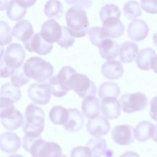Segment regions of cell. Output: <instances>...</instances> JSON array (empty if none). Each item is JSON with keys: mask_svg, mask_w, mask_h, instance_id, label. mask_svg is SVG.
<instances>
[{"mask_svg": "<svg viewBox=\"0 0 157 157\" xmlns=\"http://www.w3.org/2000/svg\"><path fill=\"white\" fill-rule=\"evenodd\" d=\"M23 147L29 152L33 157H61V147L53 142H46L40 137H29L25 136L23 138Z\"/></svg>", "mask_w": 157, "mask_h": 157, "instance_id": "obj_1", "label": "cell"}, {"mask_svg": "<svg viewBox=\"0 0 157 157\" xmlns=\"http://www.w3.org/2000/svg\"><path fill=\"white\" fill-rule=\"evenodd\" d=\"M65 18L68 31L73 37H82L86 35L90 23L83 8L79 7L69 8Z\"/></svg>", "mask_w": 157, "mask_h": 157, "instance_id": "obj_2", "label": "cell"}, {"mask_svg": "<svg viewBox=\"0 0 157 157\" xmlns=\"http://www.w3.org/2000/svg\"><path fill=\"white\" fill-rule=\"evenodd\" d=\"M24 74L39 83H43L52 77L54 68L50 63L38 56L28 59L23 67Z\"/></svg>", "mask_w": 157, "mask_h": 157, "instance_id": "obj_3", "label": "cell"}, {"mask_svg": "<svg viewBox=\"0 0 157 157\" xmlns=\"http://www.w3.org/2000/svg\"><path fill=\"white\" fill-rule=\"evenodd\" d=\"M45 115L43 110L33 104H29L25 110V122L22 129L29 137H40L44 129Z\"/></svg>", "mask_w": 157, "mask_h": 157, "instance_id": "obj_4", "label": "cell"}, {"mask_svg": "<svg viewBox=\"0 0 157 157\" xmlns=\"http://www.w3.org/2000/svg\"><path fill=\"white\" fill-rule=\"evenodd\" d=\"M67 89L73 90L82 98L94 96L96 93V86L94 82L83 74L75 72L70 78Z\"/></svg>", "mask_w": 157, "mask_h": 157, "instance_id": "obj_5", "label": "cell"}, {"mask_svg": "<svg viewBox=\"0 0 157 157\" xmlns=\"http://www.w3.org/2000/svg\"><path fill=\"white\" fill-rule=\"evenodd\" d=\"M120 104L124 112L131 113L145 109L148 105V99L140 92L125 94L121 96Z\"/></svg>", "mask_w": 157, "mask_h": 157, "instance_id": "obj_6", "label": "cell"}, {"mask_svg": "<svg viewBox=\"0 0 157 157\" xmlns=\"http://www.w3.org/2000/svg\"><path fill=\"white\" fill-rule=\"evenodd\" d=\"M26 57L25 49L18 43H12L6 48L4 61L11 68H20Z\"/></svg>", "mask_w": 157, "mask_h": 157, "instance_id": "obj_7", "label": "cell"}, {"mask_svg": "<svg viewBox=\"0 0 157 157\" xmlns=\"http://www.w3.org/2000/svg\"><path fill=\"white\" fill-rule=\"evenodd\" d=\"M29 99L35 104L45 105L50 100L51 89L47 82L34 83L31 84L28 90Z\"/></svg>", "mask_w": 157, "mask_h": 157, "instance_id": "obj_8", "label": "cell"}, {"mask_svg": "<svg viewBox=\"0 0 157 157\" xmlns=\"http://www.w3.org/2000/svg\"><path fill=\"white\" fill-rule=\"evenodd\" d=\"M40 34L46 42L53 44L54 42H58L60 39L62 28L56 20L50 19L42 24Z\"/></svg>", "mask_w": 157, "mask_h": 157, "instance_id": "obj_9", "label": "cell"}, {"mask_svg": "<svg viewBox=\"0 0 157 157\" xmlns=\"http://www.w3.org/2000/svg\"><path fill=\"white\" fill-rule=\"evenodd\" d=\"M25 48L29 52H35L40 55H48L53 48V44L46 42L40 33L33 34L32 37L24 42Z\"/></svg>", "mask_w": 157, "mask_h": 157, "instance_id": "obj_10", "label": "cell"}, {"mask_svg": "<svg viewBox=\"0 0 157 157\" xmlns=\"http://www.w3.org/2000/svg\"><path fill=\"white\" fill-rule=\"evenodd\" d=\"M113 140L120 145H128L134 141V128L129 124L115 126L111 132Z\"/></svg>", "mask_w": 157, "mask_h": 157, "instance_id": "obj_11", "label": "cell"}, {"mask_svg": "<svg viewBox=\"0 0 157 157\" xmlns=\"http://www.w3.org/2000/svg\"><path fill=\"white\" fill-rule=\"evenodd\" d=\"M124 31V26L120 18L110 17L102 21L101 33L106 39L119 37L123 34Z\"/></svg>", "mask_w": 157, "mask_h": 157, "instance_id": "obj_12", "label": "cell"}, {"mask_svg": "<svg viewBox=\"0 0 157 157\" xmlns=\"http://www.w3.org/2000/svg\"><path fill=\"white\" fill-rule=\"evenodd\" d=\"M36 1L12 0L7 9L8 17L12 21H18L23 18L26 12L27 8L32 6Z\"/></svg>", "mask_w": 157, "mask_h": 157, "instance_id": "obj_13", "label": "cell"}, {"mask_svg": "<svg viewBox=\"0 0 157 157\" xmlns=\"http://www.w3.org/2000/svg\"><path fill=\"white\" fill-rule=\"evenodd\" d=\"M110 129V125L109 121L101 115L88 120L86 123L87 131L96 138L106 135Z\"/></svg>", "mask_w": 157, "mask_h": 157, "instance_id": "obj_14", "label": "cell"}, {"mask_svg": "<svg viewBox=\"0 0 157 157\" xmlns=\"http://www.w3.org/2000/svg\"><path fill=\"white\" fill-rule=\"evenodd\" d=\"M149 28L147 23L141 19L132 20L128 26V34L133 41L143 40L147 36Z\"/></svg>", "mask_w": 157, "mask_h": 157, "instance_id": "obj_15", "label": "cell"}, {"mask_svg": "<svg viewBox=\"0 0 157 157\" xmlns=\"http://www.w3.org/2000/svg\"><path fill=\"white\" fill-rule=\"evenodd\" d=\"M21 146L20 137L12 132H4L0 135V149L7 153L17 151Z\"/></svg>", "mask_w": 157, "mask_h": 157, "instance_id": "obj_16", "label": "cell"}, {"mask_svg": "<svg viewBox=\"0 0 157 157\" xmlns=\"http://www.w3.org/2000/svg\"><path fill=\"white\" fill-rule=\"evenodd\" d=\"M101 110L105 118L117 119L120 115L121 105L120 101L115 98H104L102 99Z\"/></svg>", "mask_w": 157, "mask_h": 157, "instance_id": "obj_17", "label": "cell"}, {"mask_svg": "<svg viewBox=\"0 0 157 157\" xmlns=\"http://www.w3.org/2000/svg\"><path fill=\"white\" fill-rule=\"evenodd\" d=\"M12 34L18 40L25 42L30 39L34 34L33 25L27 20H20L13 26Z\"/></svg>", "mask_w": 157, "mask_h": 157, "instance_id": "obj_18", "label": "cell"}, {"mask_svg": "<svg viewBox=\"0 0 157 157\" xmlns=\"http://www.w3.org/2000/svg\"><path fill=\"white\" fill-rule=\"evenodd\" d=\"M124 72L122 64L117 60H110L104 63L101 67V73L107 79L117 80L120 78Z\"/></svg>", "mask_w": 157, "mask_h": 157, "instance_id": "obj_19", "label": "cell"}, {"mask_svg": "<svg viewBox=\"0 0 157 157\" xmlns=\"http://www.w3.org/2000/svg\"><path fill=\"white\" fill-rule=\"evenodd\" d=\"M69 117L66 123L63 125L64 129L69 132L78 131L83 126L84 118L80 112L75 109H68Z\"/></svg>", "mask_w": 157, "mask_h": 157, "instance_id": "obj_20", "label": "cell"}, {"mask_svg": "<svg viewBox=\"0 0 157 157\" xmlns=\"http://www.w3.org/2000/svg\"><path fill=\"white\" fill-rule=\"evenodd\" d=\"M82 113L86 118L93 119L98 117L100 112V102L96 97L88 96L82 103Z\"/></svg>", "mask_w": 157, "mask_h": 157, "instance_id": "obj_21", "label": "cell"}, {"mask_svg": "<svg viewBox=\"0 0 157 157\" xmlns=\"http://www.w3.org/2000/svg\"><path fill=\"white\" fill-rule=\"evenodd\" d=\"M139 51L138 45L132 42H123L119 48V56L123 63H131L136 59Z\"/></svg>", "mask_w": 157, "mask_h": 157, "instance_id": "obj_22", "label": "cell"}, {"mask_svg": "<svg viewBox=\"0 0 157 157\" xmlns=\"http://www.w3.org/2000/svg\"><path fill=\"white\" fill-rule=\"evenodd\" d=\"M155 125L148 121L139 122L134 129V136L139 142H145L152 137Z\"/></svg>", "mask_w": 157, "mask_h": 157, "instance_id": "obj_23", "label": "cell"}, {"mask_svg": "<svg viewBox=\"0 0 157 157\" xmlns=\"http://www.w3.org/2000/svg\"><path fill=\"white\" fill-rule=\"evenodd\" d=\"M99 52L101 56L108 61L118 56L119 46L114 40L105 39L99 47Z\"/></svg>", "mask_w": 157, "mask_h": 157, "instance_id": "obj_24", "label": "cell"}, {"mask_svg": "<svg viewBox=\"0 0 157 157\" xmlns=\"http://www.w3.org/2000/svg\"><path fill=\"white\" fill-rule=\"evenodd\" d=\"M1 123L7 130L13 131L24 124V118L19 110L15 109L10 115L1 119Z\"/></svg>", "mask_w": 157, "mask_h": 157, "instance_id": "obj_25", "label": "cell"}, {"mask_svg": "<svg viewBox=\"0 0 157 157\" xmlns=\"http://www.w3.org/2000/svg\"><path fill=\"white\" fill-rule=\"evenodd\" d=\"M155 55L156 52L151 48H145L141 50L136 59L137 67L141 70L148 71L150 69L151 60Z\"/></svg>", "mask_w": 157, "mask_h": 157, "instance_id": "obj_26", "label": "cell"}, {"mask_svg": "<svg viewBox=\"0 0 157 157\" xmlns=\"http://www.w3.org/2000/svg\"><path fill=\"white\" fill-rule=\"evenodd\" d=\"M68 117L67 109L61 105L53 107L49 112L50 120L55 124L64 125L67 121Z\"/></svg>", "mask_w": 157, "mask_h": 157, "instance_id": "obj_27", "label": "cell"}, {"mask_svg": "<svg viewBox=\"0 0 157 157\" xmlns=\"http://www.w3.org/2000/svg\"><path fill=\"white\" fill-rule=\"evenodd\" d=\"M44 12L48 18H59L64 13V7L60 1L51 0L45 3Z\"/></svg>", "mask_w": 157, "mask_h": 157, "instance_id": "obj_28", "label": "cell"}, {"mask_svg": "<svg viewBox=\"0 0 157 157\" xmlns=\"http://www.w3.org/2000/svg\"><path fill=\"white\" fill-rule=\"evenodd\" d=\"M86 147L91 151L92 157H101L106 150V141L102 138H91L86 144Z\"/></svg>", "mask_w": 157, "mask_h": 157, "instance_id": "obj_29", "label": "cell"}, {"mask_svg": "<svg viewBox=\"0 0 157 157\" xmlns=\"http://www.w3.org/2000/svg\"><path fill=\"white\" fill-rule=\"evenodd\" d=\"M120 93V89L119 86L116 83L111 82L102 83L98 90V95L102 99L107 97L117 98Z\"/></svg>", "mask_w": 157, "mask_h": 157, "instance_id": "obj_30", "label": "cell"}, {"mask_svg": "<svg viewBox=\"0 0 157 157\" xmlns=\"http://www.w3.org/2000/svg\"><path fill=\"white\" fill-rule=\"evenodd\" d=\"M0 96L9 99L12 102H15L21 99V92L18 88L13 86L12 84L6 83L1 87Z\"/></svg>", "mask_w": 157, "mask_h": 157, "instance_id": "obj_31", "label": "cell"}, {"mask_svg": "<svg viewBox=\"0 0 157 157\" xmlns=\"http://www.w3.org/2000/svg\"><path fill=\"white\" fill-rule=\"evenodd\" d=\"M124 15L129 19L138 17L142 14V10L139 3L136 1H127L123 7Z\"/></svg>", "mask_w": 157, "mask_h": 157, "instance_id": "obj_32", "label": "cell"}, {"mask_svg": "<svg viewBox=\"0 0 157 157\" xmlns=\"http://www.w3.org/2000/svg\"><path fill=\"white\" fill-rule=\"evenodd\" d=\"M120 16L121 12L120 9L113 4H108L105 5L101 8L99 12V17L102 21L110 17L120 18Z\"/></svg>", "mask_w": 157, "mask_h": 157, "instance_id": "obj_33", "label": "cell"}, {"mask_svg": "<svg viewBox=\"0 0 157 157\" xmlns=\"http://www.w3.org/2000/svg\"><path fill=\"white\" fill-rule=\"evenodd\" d=\"M13 37L11 28L4 21L0 20V45L3 46L10 44Z\"/></svg>", "mask_w": 157, "mask_h": 157, "instance_id": "obj_34", "label": "cell"}, {"mask_svg": "<svg viewBox=\"0 0 157 157\" xmlns=\"http://www.w3.org/2000/svg\"><path fill=\"white\" fill-rule=\"evenodd\" d=\"M10 80L13 86L18 88L28 83V82H29L30 78L26 76L23 71V69H20V67L15 69L10 77Z\"/></svg>", "mask_w": 157, "mask_h": 157, "instance_id": "obj_35", "label": "cell"}, {"mask_svg": "<svg viewBox=\"0 0 157 157\" xmlns=\"http://www.w3.org/2000/svg\"><path fill=\"white\" fill-rule=\"evenodd\" d=\"M88 33L91 44L98 47H99L102 42L106 39L102 36L101 33V28L99 26H93L91 28L89 29Z\"/></svg>", "mask_w": 157, "mask_h": 157, "instance_id": "obj_36", "label": "cell"}, {"mask_svg": "<svg viewBox=\"0 0 157 157\" xmlns=\"http://www.w3.org/2000/svg\"><path fill=\"white\" fill-rule=\"evenodd\" d=\"M15 109L13 102L7 98H0V118L1 119L10 115Z\"/></svg>", "mask_w": 157, "mask_h": 157, "instance_id": "obj_37", "label": "cell"}, {"mask_svg": "<svg viewBox=\"0 0 157 157\" xmlns=\"http://www.w3.org/2000/svg\"><path fill=\"white\" fill-rule=\"evenodd\" d=\"M62 28V34L60 39L58 41L57 44L61 47L64 48H67L74 44L75 42V39L73 37L68 31L67 26H61Z\"/></svg>", "mask_w": 157, "mask_h": 157, "instance_id": "obj_38", "label": "cell"}, {"mask_svg": "<svg viewBox=\"0 0 157 157\" xmlns=\"http://www.w3.org/2000/svg\"><path fill=\"white\" fill-rule=\"evenodd\" d=\"M48 84L51 89V93L55 97L61 98L65 96L67 93V92L64 90L59 84L56 75L50 78Z\"/></svg>", "mask_w": 157, "mask_h": 157, "instance_id": "obj_39", "label": "cell"}, {"mask_svg": "<svg viewBox=\"0 0 157 157\" xmlns=\"http://www.w3.org/2000/svg\"><path fill=\"white\" fill-rule=\"evenodd\" d=\"M71 157H92V155L86 146H77L72 150Z\"/></svg>", "mask_w": 157, "mask_h": 157, "instance_id": "obj_40", "label": "cell"}, {"mask_svg": "<svg viewBox=\"0 0 157 157\" xmlns=\"http://www.w3.org/2000/svg\"><path fill=\"white\" fill-rule=\"evenodd\" d=\"M142 9L147 13H157V1H141Z\"/></svg>", "mask_w": 157, "mask_h": 157, "instance_id": "obj_41", "label": "cell"}, {"mask_svg": "<svg viewBox=\"0 0 157 157\" xmlns=\"http://www.w3.org/2000/svg\"><path fill=\"white\" fill-rule=\"evenodd\" d=\"M15 70L10 67L4 60L0 61V77L7 78L11 76Z\"/></svg>", "mask_w": 157, "mask_h": 157, "instance_id": "obj_42", "label": "cell"}, {"mask_svg": "<svg viewBox=\"0 0 157 157\" xmlns=\"http://www.w3.org/2000/svg\"><path fill=\"white\" fill-rule=\"evenodd\" d=\"M150 115L152 120L157 121V96L153 97L150 102Z\"/></svg>", "mask_w": 157, "mask_h": 157, "instance_id": "obj_43", "label": "cell"}, {"mask_svg": "<svg viewBox=\"0 0 157 157\" xmlns=\"http://www.w3.org/2000/svg\"><path fill=\"white\" fill-rule=\"evenodd\" d=\"M67 3H68L72 7H85L89 8L91 6V1H66Z\"/></svg>", "mask_w": 157, "mask_h": 157, "instance_id": "obj_44", "label": "cell"}, {"mask_svg": "<svg viewBox=\"0 0 157 157\" xmlns=\"http://www.w3.org/2000/svg\"><path fill=\"white\" fill-rule=\"evenodd\" d=\"M150 69L157 74V55H155L151 60Z\"/></svg>", "mask_w": 157, "mask_h": 157, "instance_id": "obj_45", "label": "cell"}, {"mask_svg": "<svg viewBox=\"0 0 157 157\" xmlns=\"http://www.w3.org/2000/svg\"><path fill=\"white\" fill-rule=\"evenodd\" d=\"M119 157H140V156L135 151H128L123 153Z\"/></svg>", "mask_w": 157, "mask_h": 157, "instance_id": "obj_46", "label": "cell"}, {"mask_svg": "<svg viewBox=\"0 0 157 157\" xmlns=\"http://www.w3.org/2000/svg\"><path fill=\"white\" fill-rule=\"evenodd\" d=\"M10 1H0V10L3 11L5 9H7Z\"/></svg>", "mask_w": 157, "mask_h": 157, "instance_id": "obj_47", "label": "cell"}, {"mask_svg": "<svg viewBox=\"0 0 157 157\" xmlns=\"http://www.w3.org/2000/svg\"><path fill=\"white\" fill-rule=\"evenodd\" d=\"M151 138L153 141H155V142L157 143V124L155 125L153 134V136Z\"/></svg>", "mask_w": 157, "mask_h": 157, "instance_id": "obj_48", "label": "cell"}, {"mask_svg": "<svg viewBox=\"0 0 157 157\" xmlns=\"http://www.w3.org/2000/svg\"><path fill=\"white\" fill-rule=\"evenodd\" d=\"M112 151L110 149H106L105 153H104V156L105 157H112Z\"/></svg>", "mask_w": 157, "mask_h": 157, "instance_id": "obj_49", "label": "cell"}, {"mask_svg": "<svg viewBox=\"0 0 157 157\" xmlns=\"http://www.w3.org/2000/svg\"><path fill=\"white\" fill-rule=\"evenodd\" d=\"M4 48L2 46L0 45V61L2 60V56L4 55Z\"/></svg>", "mask_w": 157, "mask_h": 157, "instance_id": "obj_50", "label": "cell"}, {"mask_svg": "<svg viewBox=\"0 0 157 157\" xmlns=\"http://www.w3.org/2000/svg\"><path fill=\"white\" fill-rule=\"evenodd\" d=\"M153 42L155 44V45L157 47V32L153 34Z\"/></svg>", "mask_w": 157, "mask_h": 157, "instance_id": "obj_51", "label": "cell"}, {"mask_svg": "<svg viewBox=\"0 0 157 157\" xmlns=\"http://www.w3.org/2000/svg\"><path fill=\"white\" fill-rule=\"evenodd\" d=\"M8 157H24V156L21 155H19V154H12V155L9 156Z\"/></svg>", "mask_w": 157, "mask_h": 157, "instance_id": "obj_52", "label": "cell"}, {"mask_svg": "<svg viewBox=\"0 0 157 157\" xmlns=\"http://www.w3.org/2000/svg\"><path fill=\"white\" fill-rule=\"evenodd\" d=\"M61 157H67L66 155H62Z\"/></svg>", "mask_w": 157, "mask_h": 157, "instance_id": "obj_53", "label": "cell"}]
</instances>
